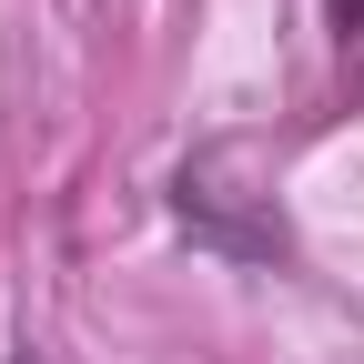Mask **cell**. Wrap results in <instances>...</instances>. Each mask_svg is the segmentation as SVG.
<instances>
[{
	"label": "cell",
	"mask_w": 364,
	"mask_h": 364,
	"mask_svg": "<svg viewBox=\"0 0 364 364\" xmlns=\"http://www.w3.org/2000/svg\"><path fill=\"white\" fill-rule=\"evenodd\" d=\"M324 21H334V41H344V51H354V41H364V0H324Z\"/></svg>",
	"instance_id": "7a4b0ae2"
},
{
	"label": "cell",
	"mask_w": 364,
	"mask_h": 364,
	"mask_svg": "<svg viewBox=\"0 0 364 364\" xmlns=\"http://www.w3.org/2000/svg\"><path fill=\"white\" fill-rule=\"evenodd\" d=\"M172 213H182V233H203L213 253H284V213H273V193H243L233 182V152L182 162Z\"/></svg>",
	"instance_id": "6da1fadb"
}]
</instances>
